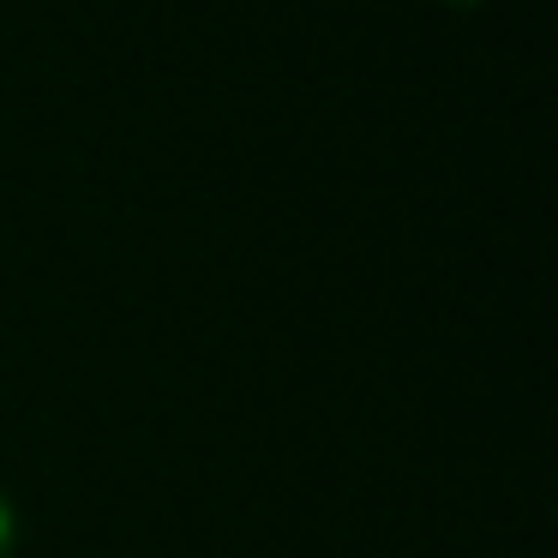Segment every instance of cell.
<instances>
[{
    "mask_svg": "<svg viewBox=\"0 0 558 558\" xmlns=\"http://www.w3.org/2000/svg\"><path fill=\"white\" fill-rule=\"evenodd\" d=\"M0 558H19V517L7 505V493H0Z\"/></svg>",
    "mask_w": 558,
    "mask_h": 558,
    "instance_id": "obj_1",
    "label": "cell"
},
{
    "mask_svg": "<svg viewBox=\"0 0 558 558\" xmlns=\"http://www.w3.org/2000/svg\"><path fill=\"white\" fill-rule=\"evenodd\" d=\"M457 7H469V0H457Z\"/></svg>",
    "mask_w": 558,
    "mask_h": 558,
    "instance_id": "obj_2",
    "label": "cell"
}]
</instances>
